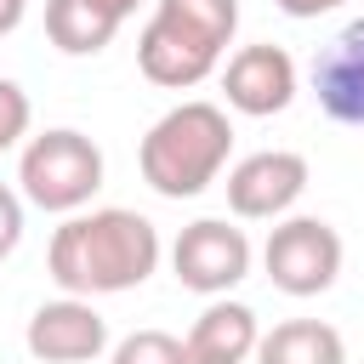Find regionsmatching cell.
Wrapping results in <instances>:
<instances>
[{
	"label": "cell",
	"instance_id": "6da1fadb",
	"mask_svg": "<svg viewBox=\"0 0 364 364\" xmlns=\"http://www.w3.org/2000/svg\"><path fill=\"white\" fill-rule=\"evenodd\" d=\"M51 279L63 284V296H119L136 290L154 267H159V228L125 205L108 210H80L51 233L46 250Z\"/></svg>",
	"mask_w": 364,
	"mask_h": 364
},
{
	"label": "cell",
	"instance_id": "7a4b0ae2",
	"mask_svg": "<svg viewBox=\"0 0 364 364\" xmlns=\"http://www.w3.org/2000/svg\"><path fill=\"white\" fill-rule=\"evenodd\" d=\"M233 28L239 0H159L136 40V63L154 85L188 91L205 74H216L222 51L233 46Z\"/></svg>",
	"mask_w": 364,
	"mask_h": 364
},
{
	"label": "cell",
	"instance_id": "3957f363",
	"mask_svg": "<svg viewBox=\"0 0 364 364\" xmlns=\"http://www.w3.org/2000/svg\"><path fill=\"white\" fill-rule=\"evenodd\" d=\"M233 154V125L216 102H176L171 114H159L136 148L142 182L165 199H193L205 193L222 165Z\"/></svg>",
	"mask_w": 364,
	"mask_h": 364
},
{
	"label": "cell",
	"instance_id": "277c9868",
	"mask_svg": "<svg viewBox=\"0 0 364 364\" xmlns=\"http://www.w3.org/2000/svg\"><path fill=\"white\" fill-rule=\"evenodd\" d=\"M17 182H23L28 205L80 216V205H91V193L102 188V148L68 125L40 131V136H28V148L17 159Z\"/></svg>",
	"mask_w": 364,
	"mask_h": 364
},
{
	"label": "cell",
	"instance_id": "5b68a950",
	"mask_svg": "<svg viewBox=\"0 0 364 364\" xmlns=\"http://www.w3.org/2000/svg\"><path fill=\"white\" fill-rule=\"evenodd\" d=\"M262 267L284 296H324L341 273V233L318 216H290L267 233Z\"/></svg>",
	"mask_w": 364,
	"mask_h": 364
},
{
	"label": "cell",
	"instance_id": "8992f818",
	"mask_svg": "<svg viewBox=\"0 0 364 364\" xmlns=\"http://www.w3.org/2000/svg\"><path fill=\"white\" fill-rule=\"evenodd\" d=\"M171 267H176V279H182L188 290H199V296H228V290L250 273V239H245V228H233V222H222V216H199V222H188V228L176 233Z\"/></svg>",
	"mask_w": 364,
	"mask_h": 364
},
{
	"label": "cell",
	"instance_id": "52a82bcc",
	"mask_svg": "<svg viewBox=\"0 0 364 364\" xmlns=\"http://www.w3.org/2000/svg\"><path fill=\"white\" fill-rule=\"evenodd\" d=\"M301 188H307V159L290 148H262L228 171V210L245 222H267L284 216L301 199Z\"/></svg>",
	"mask_w": 364,
	"mask_h": 364
},
{
	"label": "cell",
	"instance_id": "ba28073f",
	"mask_svg": "<svg viewBox=\"0 0 364 364\" xmlns=\"http://www.w3.org/2000/svg\"><path fill=\"white\" fill-rule=\"evenodd\" d=\"M23 341H28V353L40 364H85V358H97L108 347V318L85 296H57V301L34 307Z\"/></svg>",
	"mask_w": 364,
	"mask_h": 364
},
{
	"label": "cell",
	"instance_id": "9c48e42d",
	"mask_svg": "<svg viewBox=\"0 0 364 364\" xmlns=\"http://www.w3.org/2000/svg\"><path fill=\"white\" fill-rule=\"evenodd\" d=\"M222 91H228V108L262 119V114H279L290 108L296 97V63L284 46H245L228 57L222 68Z\"/></svg>",
	"mask_w": 364,
	"mask_h": 364
},
{
	"label": "cell",
	"instance_id": "30bf717a",
	"mask_svg": "<svg viewBox=\"0 0 364 364\" xmlns=\"http://www.w3.org/2000/svg\"><path fill=\"white\" fill-rule=\"evenodd\" d=\"M313 97L336 125H364V17L313 57Z\"/></svg>",
	"mask_w": 364,
	"mask_h": 364
},
{
	"label": "cell",
	"instance_id": "8fae6325",
	"mask_svg": "<svg viewBox=\"0 0 364 364\" xmlns=\"http://www.w3.org/2000/svg\"><path fill=\"white\" fill-rule=\"evenodd\" d=\"M188 364H245L262 347V324L245 301H210L188 330Z\"/></svg>",
	"mask_w": 364,
	"mask_h": 364
},
{
	"label": "cell",
	"instance_id": "7c38bea8",
	"mask_svg": "<svg viewBox=\"0 0 364 364\" xmlns=\"http://www.w3.org/2000/svg\"><path fill=\"white\" fill-rule=\"evenodd\" d=\"M119 11L108 0H46V34L68 57H97L119 34Z\"/></svg>",
	"mask_w": 364,
	"mask_h": 364
},
{
	"label": "cell",
	"instance_id": "4fadbf2b",
	"mask_svg": "<svg viewBox=\"0 0 364 364\" xmlns=\"http://www.w3.org/2000/svg\"><path fill=\"white\" fill-rule=\"evenodd\" d=\"M256 364H347L341 330L324 318H284L262 336Z\"/></svg>",
	"mask_w": 364,
	"mask_h": 364
},
{
	"label": "cell",
	"instance_id": "5bb4252c",
	"mask_svg": "<svg viewBox=\"0 0 364 364\" xmlns=\"http://www.w3.org/2000/svg\"><path fill=\"white\" fill-rule=\"evenodd\" d=\"M108 364H188V347L176 336H165V330H131L114 347Z\"/></svg>",
	"mask_w": 364,
	"mask_h": 364
},
{
	"label": "cell",
	"instance_id": "9a60e30c",
	"mask_svg": "<svg viewBox=\"0 0 364 364\" xmlns=\"http://www.w3.org/2000/svg\"><path fill=\"white\" fill-rule=\"evenodd\" d=\"M28 119H34L28 91H23L17 80H6V74H0V154H6V148H17V142L28 136Z\"/></svg>",
	"mask_w": 364,
	"mask_h": 364
},
{
	"label": "cell",
	"instance_id": "2e32d148",
	"mask_svg": "<svg viewBox=\"0 0 364 364\" xmlns=\"http://www.w3.org/2000/svg\"><path fill=\"white\" fill-rule=\"evenodd\" d=\"M17 239H23V199L0 182V262L17 250Z\"/></svg>",
	"mask_w": 364,
	"mask_h": 364
},
{
	"label": "cell",
	"instance_id": "e0dca14e",
	"mask_svg": "<svg viewBox=\"0 0 364 364\" xmlns=\"http://www.w3.org/2000/svg\"><path fill=\"white\" fill-rule=\"evenodd\" d=\"M284 17H324V11H336V6H347V0H273Z\"/></svg>",
	"mask_w": 364,
	"mask_h": 364
},
{
	"label": "cell",
	"instance_id": "ac0fdd59",
	"mask_svg": "<svg viewBox=\"0 0 364 364\" xmlns=\"http://www.w3.org/2000/svg\"><path fill=\"white\" fill-rule=\"evenodd\" d=\"M23 11H28V0H0V34H11L23 23Z\"/></svg>",
	"mask_w": 364,
	"mask_h": 364
},
{
	"label": "cell",
	"instance_id": "d6986e66",
	"mask_svg": "<svg viewBox=\"0 0 364 364\" xmlns=\"http://www.w3.org/2000/svg\"><path fill=\"white\" fill-rule=\"evenodd\" d=\"M108 6H114L119 17H131V11H136V0H108Z\"/></svg>",
	"mask_w": 364,
	"mask_h": 364
}]
</instances>
